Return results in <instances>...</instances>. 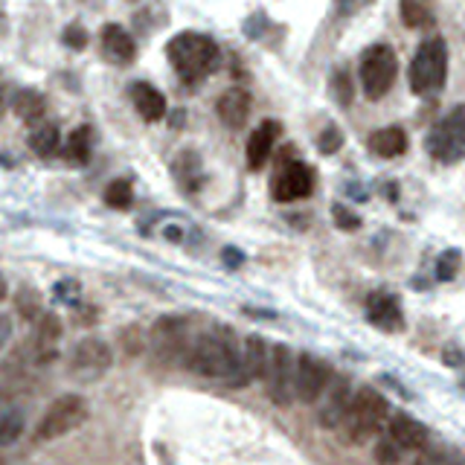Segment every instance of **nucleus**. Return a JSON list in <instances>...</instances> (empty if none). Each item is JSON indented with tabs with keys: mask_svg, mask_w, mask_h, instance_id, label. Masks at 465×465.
Here are the masks:
<instances>
[{
	"mask_svg": "<svg viewBox=\"0 0 465 465\" xmlns=\"http://www.w3.org/2000/svg\"><path fill=\"white\" fill-rule=\"evenodd\" d=\"M187 366L204 378H215L227 387H248L250 375L244 366V349L239 347L236 335L230 329H213L192 340Z\"/></svg>",
	"mask_w": 465,
	"mask_h": 465,
	"instance_id": "1",
	"label": "nucleus"
},
{
	"mask_svg": "<svg viewBox=\"0 0 465 465\" xmlns=\"http://www.w3.org/2000/svg\"><path fill=\"white\" fill-rule=\"evenodd\" d=\"M169 65L175 67L183 84H201L218 67V44L204 32H178L166 44Z\"/></svg>",
	"mask_w": 465,
	"mask_h": 465,
	"instance_id": "2",
	"label": "nucleus"
},
{
	"mask_svg": "<svg viewBox=\"0 0 465 465\" xmlns=\"http://www.w3.org/2000/svg\"><path fill=\"white\" fill-rule=\"evenodd\" d=\"M88 399L79 396V393H65L58 396L50 408L44 410L41 422L35 425V434L32 439L35 443H53V439H61L88 422Z\"/></svg>",
	"mask_w": 465,
	"mask_h": 465,
	"instance_id": "3",
	"label": "nucleus"
},
{
	"mask_svg": "<svg viewBox=\"0 0 465 465\" xmlns=\"http://www.w3.org/2000/svg\"><path fill=\"white\" fill-rule=\"evenodd\" d=\"M448 76V47L443 39L425 41L410 61V88L419 96H431L443 91Z\"/></svg>",
	"mask_w": 465,
	"mask_h": 465,
	"instance_id": "4",
	"label": "nucleus"
},
{
	"mask_svg": "<svg viewBox=\"0 0 465 465\" xmlns=\"http://www.w3.org/2000/svg\"><path fill=\"white\" fill-rule=\"evenodd\" d=\"M390 416V401L378 393L373 387H361L358 393H355V401L349 408V416H347V436L352 443H366L370 436L378 434V427L384 425V419Z\"/></svg>",
	"mask_w": 465,
	"mask_h": 465,
	"instance_id": "5",
	"label": "nucleus"
},
{
	"mask_svg": "<svg viewBox=\"0 0 465 465\" xmlns=\"http://www.w3.org/2000/svg\"><path fill=\"white\" fill-rule=\"evenodd\" d=\"M152 352L154 358L175 366V364H187V355L192 347V335H189V320L187 317H161L152 326Z\"/></svg>",
	"mask_w": 465,
	"mask_h": 465,
	"instance_id": "6",
	"label": "nucleus"
},
{
	"mask_svg": "<svg viewBox=\"0 0 465 465\" xmlns=\"http://www.w3.org/2000/svg\"><path fill=\"white\" fill-rule=\"evenodd\" d=\"M361 84L364 93L370 100H382V96L396 84L399 76V58L393 47L387 44H373L370 50L361 56Z\"/></svg>",
	"mask_w": 465,
	"mask_h": 465,
	"instance_id": "7",
	"label": "nucleus"
},
{
	"mask_svg": "<svg viewBox=\"0 0 465 465\" xmlns=\"http://www.w3.org/2000/svg\"><path fill=\"white\" fill-rule=\"evenodd\" d=\"M111 364H114L111 347H108L102 338L88 335V338H82L76 347H73L67 370H70L73 378H76V382L91 384V382H100V378L111 370Z\"/></svg>",
	"mask_w": 465,
	"mask_h": 465,
	"instance_id": "8",
	"label": "nucleus"
},
{
	"mask_svg": "<svg viewBox=\"0 0 465 465\" xmlns=\"http://www.w3.org/2000/svg\"><path fill=\"white\" fill-rule=\"evenodd\" d=\"M427 152L443 163H457L465 157V105H457L445 119H439L427 134Z\"/></svg>",
	"mask_w": 465,
	"mask_h": 465,
	"instance_id": "9",
	"label": "nucleus"
},
{
	"mask_svg": "<svg viewBox=\"0 0 465 465\" xmlns=\"http://www.w3.org/2000/svg\"><path fill=\"white\" fill-rule=\"evenodd\" d=\"M265 387L274 405L285 408L294 401V387H297V358L283 344L271 347V361H268Z\"/></svg>",
	"mask_w": 465,
	"mask_h": 465,
	"instance_id": "10",
	"label": "nucleus"
},
{
	"mask_svg": "<svg viewBox=\"0 0 465 465\" xmlns=\"http://www.w3.org/2000/svg\"><path fill=\"white\" fill-rule=\"evenodd\" d=\"M329 382H332V373H329V366L317 355L311 352L297 355V387H294V399L303 401V405H314L326 393Z\"/></svg>",
	"mask_w": 465,
	"mask_h": 465,
	"instance_id": "11",
	"label": "nucleus"
},
{
	"mask_svg": "<svg viewBox=\"0 0 465 465\" xmlns=\"http://www.w3.org/2000/svg\"><path fill=\"white\" fill-rule=\"evenodd\" d=\"M274 198L276 201H300V198H309L311 189H314V178H311V169L300 163V161H288L276 169L274 175Z\"/></svg>",
	"mask_w": 465,
	"mask_h": 465,
	"instance_id": "12",
	"label": "nucleus"
},
{
	"mask_svg": "<svg viewBox=\"0 0 465 465\" xmlns=\"http://www.w3.org/2000/svg\"><path fill=\"white\" fill-rule=\"evenodd\" d=\"M320 408H317V419H320L323 427H340L347 422V416H349V408H352V401H355V390L352 384L347 382V378H332L326 387V393L320 396Z\"/></svg>",
	"mask_w": 465,
	"mask_h": 465,
	"instance_id": "13",
	"label": "nucleus"
},
{
	"mask_svg": "<svg viewBox=\"0 0 465 465\" xmlns=\"http://www.w3.org/2000/svg\"><path fill=\"white\" fill-rule=\"evenodd\" d=\"M100 44H102V56L111 61V65H131L137 58V41L131 39L128 30H122L119 23H105L102 35H100Z\"/></svg>",
	"mask_w": 465,
	"mask_h": 465,
	"instance_id": "14",
	"label": "nucleus"
},
{
	"mask_svg": "<svg viewBox=\"0 0 465 465\" xmlns=\"http://www.w3.org/2000/svg\"><path fill=\"white\" fill-rule=\"evenodd\" d=\"M250 93L244 91V88H230L224 91L222 96H218V102H215V114L218 119L224 122L227 128H241L244 122H248L250 117Z\"/></svg>",
	"mask_w": 465,
	"mask_h": 465,
	"instance_id": "15",
	"label": "nucleus"
},
{
	"mask_svg": "<svg viewBox=\"0 0 465 465\" xmlns=\"http://www.w3.org/2000/svg\"><path fill=\"white\" fill-rule=\"evenodd\" d=\"M366 317L370 323H375L384 332H396V329L405 326V317H401V305L393 294H370L366 300Z\"/></svg>",
	"mask_w": 465,
	"mask_h": 465,
	"instance_id": "16",
	"label": "nucleus"
},
{
	"mask_svg": "<svg viewBox=\"0 0 465 465\" xmlns=\"http://www.w3.org/2000/svg\"><path fill=\"white\" fill-rule=\"evenodd\" d=\"M279 134H283V126H279L276 119H265L262 126L250 134V140H248V166L250 169H262L268 163Z\"/></svg>",
	"mask_w": 465,
	"mask_h": 465,
	"instance_id": "17",
	"label": "nucleus"
},
{
	"mask_svg": "<svg viewBox=\"0 0 465 465\" xmlns=\"http://www.w3.org/2000/svg\"><path fill=\"white\" fill-rule=\"evenodd\" d=\"M131 102L137 108V114L145 119V122H161L166 117V96L154 88L149 82H134L131 88Z\"/></svg>",
	"mask_w": 465,
	"mask_h": 465,
	"instance_id": "18",
	"label": "nucleus"
},
{
	"mask_svg": "<svg viewBox=\"0 0 465 465\" xmlns=\"http://www.w3.org/2000/svg\"><path fill=\"white\" fill-rule=\"evenodd\" d=\"M390 439L401 448V451H419L427 443V431L425 425H419L408 413H396L390 419Z\"/></svg>",
	"mask_w": 465,
	"mask_h": 465,
	"instance_id": "19",
	"label": "nucleus"
},
{
	"mask_svg": "<svg viewBox=\"0 0 465 465\" xmlns=\"http://www.w3.org/2000/svg\"><path fill=\"white\" fill-rule=\"evenodd\" d=\"M370 152L378 157H399L408 152V134L399 126H387L370 134Z\"/></svg>",
	"mask_w": 465,
	"mask_h": 465,
	"instance_id": "20",
	"label": "nucleus"
},
{
	"mask_svg": "<svg viewBox=\"0 0 465 465\" xmlns=\"http://www.w3.org/2000/svg\"><path fill=\"white\" fill-rule=\"evenodd\" d=\"M12 111H15L18 119H23L27 126H32V122H41L44 114H47V100L41 91L35 88H23L15 93V100H12Z\"/></svg>",
	"mask_w": 465,
	"mask_h": 465,
	"instance_id": "21",
	"label": "nucleus"
},
{
	"mask_svg": "<svg viewBox=\"0 0 465 465\" xmlns=\"http://www.w3.org/2000/svg\"><path fill=\"white\" fill-rule=\"evenodd\" d=\"M241 349H244V366H248L250 382H256V378H265L268 361H271V347H268L259 335H250V338H244Z\"/></svg>",
	"mask_w": 465,
	"mask_h": 465,
	"instance_id": "22",
	"label": "nucleus"
},
{
	"mask_svg": "<svg viewBox=\"0 0 465 465\" xmlns=\"http://www.w3.org/2000/svg\"><path fill=\"white\" fill-rule=\"evenodd\" d=\"M65 161L67 163H76V166H84L91 161V152H93V131L91 126H79L76 131H70V137L65 143Z\"/></svg>",
	"mask_w": 465,
	"mask_h": 465,
	"instance_id": "23",
	"label": "nucleus"
},
{
	"mask_svg": "<svg viewBox=\"0 0 465 465\" xmlns=\"http://www.w3.org/2000/svg\"><path fill=\"white\" fill-rule=\"evenodd\" d=\"M30 149L39 157H56L61 152V134L56 122H41L39 128H32L30 134Z\"/></svg>",
	"mask_w": 465,
	"mask_h": 465,
	"instance_id": "24",
	"label": "nucleus"
},
{
	"mask_svg": "<svg viewBox=\"0 0 465 465\" xmlns=\"http://www.w3.org/2000/svg\"><path fill=\"white\" fill-rule=\"evenodd\" d=\"M23 427H27V416H23L21 408H0V448L15 445L23 436Z\"/></svg>",
	"mask_w": 465,
	"mask_h": 465,
	"instance_id": "25",
	"label": "nucleus"
},
{
	"mask_svg": "<svg viewBox=\"0 0 465 465\" xmlns=\"http://www.w3.org/2000/svg\"><path fill=\"white\" fill-rule=\"evenodd\" d=\"M399 12H401V21H405L410 30H419V27H427V23H434L431 0H399Z\"/></svg>",
	"mask_w": 465,
	"mask_h": 465,
	"instance_id": "26",
	"label": "nucleus"
},
{
	"mask_svg": "<svg viewBox=\"0 0 465 465\" xmlns=\"http://www.w3.org/2000/svg\"><path fill=\"white\" fill-rule=\"evenodd\" d=\"M15 309H18V314L23 317V320H35V323H39L44 317V311H47L41 294L35 291L32 285H21V291L15 294Z\"/></svg>",
	"mask_w": 465,
	"mask_h": 465,
	"instance_id": "27",
	"label": "nucleus"
},
{
	"mask_svg": "<svg viewBox=\"0 0 465 465\" xmlns=\"http://www.w3.org/2000/svg\"><path fill=\"white\" fill-rule=\"evenodd\" d=\"M134 201V189H131V183L128 180H111L105 187V204L108 206H114V210H128Z\"/></svg>",
	"mask_w": 465,
	"mask_h": 465,
	"instance_id": "28",
	"label": "nucleus"
},
{
	"mask_svg": "<svg viewBox=\"0 0 465 465\" xmlns=\"http://www.w3.org/2000/svg\"><path fill=\"white\" fill-rule=\"evenodd\" d=\"M460 262H462V253L460 250H445L443 256H439V262H436V276L443 279V283L454 279L457 271H460Z\"/></svg>",
	"mask_w": 465,
	"mask_h": 465,
	"instance_id": "29",
	"label": "nucleus"
},
{
	"mask_svg": "<svg viewBox=\"0 0 465 465\" xmlns=\"http://www.w3.org/2000/svg\"><path fill=\"white\" fill-rule=\"evenodd\" d=\"M340 145H344V131H340L338 126L323 128L320 137H317V149H320L323 154H338Z\"/></svg>",
	"mask_w": 465,
	"mask_h": 465,
	"instance_id": "30",
	"label": "nucleus"
},
{
	"mask_svg": "<svg viewBox=\"0 0 465 465\" xmlns=\"http://www.w3.org/2000/svg\"><path fill=\"white\" fill-rule=\"evenodd\" d=\"M79 294H82V285L76 283V279H61V283H56L53 288V297L58 303H65V305H79Z\"/></svg>",
	"mask_w": 465,
	"mask_h": 465,
	"instance_id": "31",
	"label": "nucleus"
},
{
	"mask_svg": "<svg viewBox=\"0 0 465 465\" xmlns=\"http://www.w3.org/2000/svg\"><path fill=\"white\" fill-rule=\"evenodd\" d=\"M61 41H65L70 50H84L88 41H91V35H88V30L82 27V23H70V27L61 32Z\"/></svg>",
	"mask_w": 465,
	"mask_h": 465,
	"instance_id": "32",
	"label": "nucleus"
},
{
	"mask_svg": "<svg viewBox=\"0 0 465 465\" xmlns=\"http://www.w3.org/2000/svg\"><path fill=\"white\" fill-rule=\"evenodd\" d=\"M198 172V157H195L192 152H183L178 161H175V175L187 183V187H192V175Z\"/></svg>",
	"mask_w": 465,
	"mask_h": 465,
	"instance_id": "33",
	"label": "nucleus"
},
{
	"mask_svg": "<svg viewBox=\"0 0 465 465\" xmlns=\"http://www.w3.org/2000/svg\"><path fill=\"white\" fill-rule=\"evenodd\" d=\"M373 457H375L378 462H382V465H396L399 457H401V448L393 443V439H382V443L375 445Z\"/></svg>",
	"mask_w": 465,
	"mask_h": 465,
	"instance_id": "34",
	"label": "nucleus"
},
{
	"mask_svg": "<svg viewBox=\"0 0 465 465\" xmlns=\"http://www.w3.org/2000/svg\"><path fill=\"white\" fill-rule=\"evenodd\" d=\"M332 91L338 93V102H340V105H349V100H352V84H349V73H347V70H338V73H335Z\"/></svg>",
	"mask_w": 465,
	"mask_h": 465,
	"instance_id": "35",
	"label": "nucleus"
},
{
	"mask_svg": "<svg viewBox=\"0 0 465 465\" xmlns=\"http://www.w3.org/2000/svg\"><path fill=\"white\" fill-rule=\"evenodd\" d=\"M332 215H335V224L340 227V230H355L358 227V215H352L347 206H340V204H335L332 206Z\"/></svg>",
	"mask_w": 465,
	"mask_h": 465,
	"instance_id": "36",
	"label": "nucleus"
},
{
	"mask_svg": "<svg viewBox=\"0 0 465 465\" xmlns=\"http://www.w3.org/2000/svg\"><path fill=\"white\" fill-rule=\"evenodd\" d=\"M12 332H15V326H12V317L0 311V349H4L9 344Z\"/></svg>",
	"mask_w": 465,
	"mask_h": 465,
	"instance_id": "37",
	"label": "nucleus"
},
{
	"mask_svg": "<svg viewBox=\"0 0 465 465\" xmlns=\"http://www.w3.org/2000/svg\"><path fill=\"white\" fill-rule=\"evenodd\" d=\"M355 4H358V0H335V6H338L340 15H349V12L355 9Z\"/></svg>",
	"mask_w": 465,
	"mask_h": 465,
	"instance_id": "38",
	"label": "nucleus"
},
{
	"mask_svg": "<svg viewBox=\"0 0 465 465\" xmlns=\"http://www.w3.org/2000/svg\"><path fill=\"white\" fill-rule=\"evenodd\" d=\"M224 259H230V262H227L230 268H236V265H241V253L232 250V248H227V250H224Z\"/></svg>",
	"mask_w": 465,
	"mask_h": 465,
	"instance_id": "39",
	"label": "nucleus"
},
{
	"mask_svg": "<svg viewBox=\"0 0 465 465\" xmlns=\"http://www.w3.org/2000/svg\"><path fill=\"white\" fill-rule=\"evenodd\" d=\"M0 166H4V169H12V166H15V163H12V157H9V154H4V152H0Z\"/></svg>",
	"mask_w": 465,
	"mask_h": 465,
	"instance_id": "40",
	"label": "nucleus"
},
{
	"mask_svg": "<svg viewBox=\"0 0 465 465\" xmlns=\"http://www.w3.org/2000/svg\"><path fill=\"white\" fill-rule=\"evenodd\" d=\"M6 297V279H4V274H0V300Z\"/></svg>",
	"mask_w": 465,
	"mask_h": 465,
	"instance_id": "41",
	"label": "nucleus"
},
{
	"mask_svg": "<svg viewBox=\"0 0 465 465\" xmlns=\"http://www.w3.org/2000/svg\"><path fill=\"white\" fill-rule=\"evenodd\" d=\"M4 108H6V102H4V82H0V117H4Z\"/></svg>",
	"mask_w": 465,
	"mask_h": 465,
	"instance_id": "42",
	"label": "nucleus"
}]
</instances>
